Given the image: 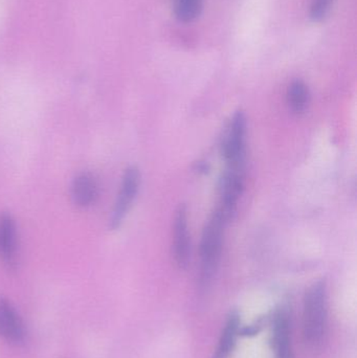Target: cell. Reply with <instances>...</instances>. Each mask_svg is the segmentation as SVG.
I'll return each instance as SVG.
<instances>
[{
    "instance_id": "cell-15",
    "label": "cell",
    "mask_w": 357,
    "mask_h": 358,
    "mask_svg": "<svg viewBox=\"0 0 357 358\" xmlns=\"http://www.w3.org/2000/svg\"><path fill=\"white\" fill-rule=\"evenodd\" d=\"M262 329V323L261 322H257V323L254 324V325L247 326V327L241 328L240 329V336H256V334H259Z\"/></svg>"
},
{
    "instance_id": "cell-8",
    "label": "cell",
    "mask_w": 357,
    "mask_h": 358,
    "mask_svg": "<svg viewBox=\"0 0 357 358\" xmlns=\"http://www.w3.org/2000/svg\"><path fill=\"white\" fill-rule=\"evenodd\" d=\"M0 336L10 344L24 340V328L20 317L10 302L0 296Z\"/></svg>"
},
{
    "instance_id": "cell-2",
    "label": "cell",
    "mask_w": 357,
    "mask_h": 358,
    "mask_svg": "<svg viewBox=\"0 0 357 358\" xmlns=\"http://www.w3.org/2000/svg\"><path fill=\"white\" fill-rule=\"evenodd\" d=\"M228 221L216 210L207 221L201 243V281L207 283L217 271L224 245V231Z\"/></svg>"
},
{
    "instance_id": "cell-10",
    "label": "cell",
    "mask_w": 357,
    "mask_h": 358,
    "mask_svg": "<svg viewBox=\"0 0 357 358\" xmlns=\"http://www.w3.org/2000/svg\"><path fill=\"white\" fill-rule=\"evenodd\" d=\"M272 346L276 358H293L291 326L284 310L277 311L272 320Z\"/></svg>"
},
{
    "instance_id": "cell-12",
    "label": "cell",
    "mask_w": 357,
    "mask_h": 358,
    "mask_svg": "<svg viewBox=\"0 0 357 358\" xmlns=\"http://www.w3.org/2000/svg\"><path fill=\"white\" fill-rule=\"evenodd\" d=\"M309 101V92L306 84L301 80H296L289 85L287 92V102L295 113H302L305 110Z\"/></svg>"
},
{
    "instance_id": "cell-13",
    "label": "cell",
    "mask_w": 357,
    "mask_h": 358,
    "mask_svg": "<svg viewBox=\"0 0 357 358\" xmlns=\"http://www.w3.org/2000/svg\"><path fill=\"white\" fill-rule=\"evenodd\" d=\"M203 0H173L175 16L182 22H192L203 10Z\"/></svg>"
},
{
    "instance_id": "cell-11",
    "label": "cell",
    "mask_w": 357,
    "mask_h": 358,
    "mask_svg": "<svg viewBox=\"0 0 357 358\" xmlns=\"http://www.w3.org/2000/svg\"><path fill=\"white\" fill-rule=\"evenodd\" d=\"M240 315L237 311H233L226 319L217 348L212 358H230L236 346L237 338L240 336Z\"/></svg>"
},
{
    "instance_id": "cell-6",
    "label": "cell",
    "mask_w": 357,
    "mask_h": 358,
    "mask_svg": "<svg viewBox=\"0 0 357 358\" xmlns=\"http://www.w3.org/2000/svg\"><path fill=\"white\" fill-rule=\"evenodd\" d=\"M0 261L8 269L18 263V234L16 222L8 213L0 214Z\"/></svg>"
},
{
    "instance_id": "cell-3",
    "label": "cell",
    "mask_w": 357,
    "mask_h": 358,
    "mask_svg": "<svg viewBox=\"0 0 357 358\" xmlns=\"http://www.w3.org/2000/svg\"><path fill=\"white\" fill-rule=\"evenodd\" d=\"M140 185V173L138 168L130 166L124 172L121 187L117 194V201L109 219V227L117 229L121 227L126 215L129 212Z\"/></svg>"
},
{
    "instance_id": "cell-9",
    "label": "cell",
    "mask_w": 357,
    "mask_h": 358,
    "mask_svg": "<svg viewBox=\"0 0 357 358\" xmlns=\"http://www.w3.org/2000/svg\"><path fill=\"white\" fill-rule=\"evenodd\" d=\"M99 182L89 172H82L73 178L71 195L73 203L79 208H86L96 203L99 198Z\"/></svg>"
},
{
    "instance_id": "cell-7",
    "label": "cell",
    "mask_w": 357,
    "mask_h": 358,
    "mask_svg": "<svg viewBox=\"0 0 357 358\" xmlns=\"http://www.w3.org/2000/svg\"><path fill=\"white\" fill-rule=\"evenodd\" d=\"M174 259L180 268L188 266L191 257V242L189 238L188 210L186 206H180L174 219Z\"/></svg>"
},
{
    "instance_id": "cell-14",
    "label": "cell",
    "mask_w": 357,
    "mask_h": 358,
    "mask_svg": "<svg viewBox=\"0 0 357 358\" xmlns=\"http://www.w3.org/2000/svg\"><path fill=\"white\" fill-rule=\"evenodd\" d=\"M333 0H314L310 8V17L314 21H321L326 17L330 10Z\"/></svg>"
},
{
    "instance_id": "cell-1",
    "label": "cell",
    "mask_w": 357,
    "mask_h": 358,
    "mask_svg": "<svg viewBox=\"0 0 357 358\" xmlns=\"http://www.w3.org/2000/svg\"><path fill=\"white\" fill-rule=\"evenodd\" d=\"M327 290L324 282H316L306 294L304 301L303 336L309 348L322 345L327 329Z\"/></svg>"
},
{
    "instance_id": "cell-4",
    "label": "cell",
    "mask_w": 357,
    "mask_h": 358,
    "mask_svg": "<svg viewBox=\"0 0 357 358\" xmlns=\"http://www.w3.org/2000/svg\"><path fill=\"white\" fill-rule=\"evenodd\" d=\"M245 185V164L228 166L220 183L221 202L218 210L226 221L233 218L237 208V202Z\"/></svg>"
},
{
    "instance_id": "cell-5",
    "label": "cell",
    "mask_w": 357,
    "mask_h": 358,
    "mask_svg": "<svg viewBox=\"0 0 357 358\" xmlns=\"http://www.w3.org/2000/svg\"><path fill=\"white\" fill-rule=\"evenodd\" d=\"M245 136L247 117L242 111H237L222 145V155L228 166L245 164Z\"/></svg>"
}]
</instances>
